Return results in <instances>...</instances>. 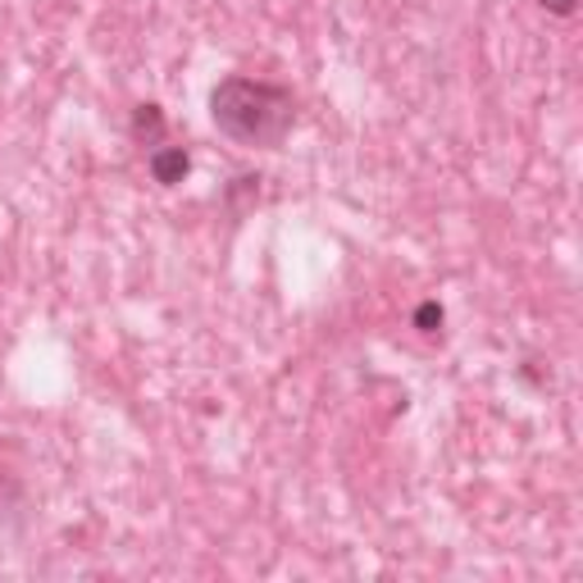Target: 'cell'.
<instances>
[{"instance_id": "1", "label": "cell", "mask_w": 583, "mask_h": 583, "mask_svg": "<svg viewBox=\"0 0 583 583\" xmlns=\"http://www.w3.org/2000/svg\"><path fill=\"white\" fill-rule=\"evenodd\" d=\"M210 119L228 142L274 150L296 128V96L279 83H264V77L232 73L210 92Z\"/></svg>"}, {"instance_id": "2", "label": "cell", "mask_w": 583, "mask_h": 583, "mask_svg": "<svg viewBox=\"0 0 583 583\" xmlns=\"http://www.w3.org/2000/svg\"><path fill=\"white\" fill-rule=\"evenodd\" d=\"M146 165H150V178L160 187H178L191 174V155H187V146H155Z\"/></svg>"}, {"instance_id": "3", "label": "cell", "mask_w": 583, "mask_h": 583, "mask_svg": "<svg viewBox=\"0 0 583 583\" xmlns=\"http://www.w3.org/2000/svg\"><path fill=\"white\" fill-rule=\"evenodd\" d=\"M133 142L137 146H165V110L155 105V101H142L133 110Z\"/></svg>"}, {"instance_id": "4", "label": "cell", "mask_w": 583, "mask_h": 583, "mask_svg": "<svg viewBox=\"0 0 583 583\" xmlns=\"http://www.w3.org/2000/svg\"><path fill=\"white\" fill-rule=\"evenodd\" d=\"M443 320H447V315H443V305H438V301H424V305L415 310V329H419V333H438Z\"/></svg>"}, {"instance_id": "5", "label": "cell", "mask_w": 583, "mask_h": 583, "mask_svg": "<svg viewBox=\"0 0 583 583\" xmlns=\"http://www.w3.org/2000/svg\"><path fill=\"white\" fill-rule=\"evenodd\" d=\"M538 6L548 10V14H556V19H570L579 10V0H538Z\"/></svg>"}]
</instances>
